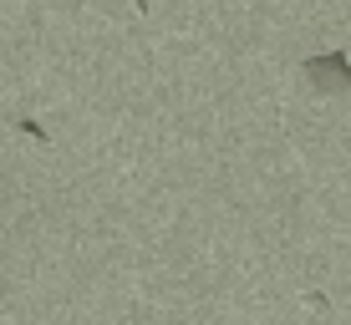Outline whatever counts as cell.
Returning a JSON list of instances; mask_svg holds the SVG:
<instances>
[{
    "label": "cell",
    "mask_w": 351,
    "mask_h": 325,
    "mask_svg": "<svg viewBox=\"0 0 351 325\" xmlns=\"http://www.w3.org/2000/svg\"><path fill=\"white\" fill-rule=\"evenodd\" d=\"M306 81L316 92H326V97H341V92H351V56L346 51H321V56H306Z\"/></svg>",
    "instance_id": "6da1fadb"
},
{
    "label": "cell",
    "mask_w": 351,
    "mask_h": 325,
    "mask_svg": "<svg viewBox=\"0 0 351 325\" xmlns=\"http://www.w3.org/2000/svg\"><path fill=\"white\" fill-rule=\"evenodd\" d=\"M16 122H21V132H31V138H36V142H46V127H36V122H31V117H16Z\"/></svg>",
    "instance_id": "7a4b0ae2"
},
{
    "label": "cell",
    "mask_w": 351,
    "mask_h": 325,
    "mask_svg": "<svg viewBox=\"0 0 351 325\" xmlns=\"http://www.w3.org/2000/svg\"><path fill=\"white\" fill-rule=\"evenodd\" d=\"M138 5H143V10H148V5H153V0H138Z\"/></svg>",
    "instance_id": "3957f363"
}]
</instances>
